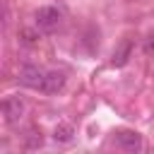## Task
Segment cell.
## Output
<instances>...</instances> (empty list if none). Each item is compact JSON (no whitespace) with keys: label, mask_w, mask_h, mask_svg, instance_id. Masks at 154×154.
<instances>
[{"label":"cell","mask_w":154,"mask_h":154,"mask_svg":"<svg viewBox=\"0 0 154 154\" xmlns=\"http://www.w3.org/2000/svg\"><path fill=\"white\" fill-rule=\"evenodd\" d=\"M63 17H65V12H63L58 5L38 7V10H36V29L51 34V31H55V29L63 24Z\"/></svg>","instance_id":"6da1fadb"},{"label":"cell","mask_w":154,"mask_h":154,"mask_svg":"<svg viewBox=\"0 0 154 154\" xmlns=\"http://www.w3.org/2000/svg\"><path fill=\"white\" fill-rule=\"evenodd\" d=\"M46 75H48V70H43L38 65H22L19 67V84L41 91L43 89V82H46Z\"/></svg>","instance_id":"7a4b0ae2"},{"label":"cell","mask_w":154,"mask_h":154,"mask_svg":"<svg viewBox=\"0 0 154 154\" xmlns=\"http://www.w3.org/2000/svg\"><path fill=\"white\" fill-rule=\"evenodd\" d=\"M24 111H26V103L22 101V96H5L2 99V116H5V120L10 123V125H14V123H19L22 120V116H24Z\"/></svg>","instance_id":"3957f363"},{"label":"cell","mask_w":154,"mask_h":154,"mask_svg":"<svg viewBox=\"0 0 154 154\" xmlns=\"http://www.w3.org/2000/svg\"><path fill=\"white\" fill-rule=\"evenodd\" d=\"M113 142H116V147H120L125 152H140L142 149V135L135 130H118L113 135Z\"/></svg>","instance_id":"277c9868"},{"label":"cell","mask_w":154,"mask_h":154,"mask_svg":"<svg viewBox=\"0 0 154 154\" xmlns=\"http://www.w3.org/2000/svg\"><path fill=\"white\" fill-rule=\"evenodd\" d=\"M65 87V75L63 72H58V70H48V75H46V82H43V94H58L60 89Z\"/></svg>","instance_id":"5b68a950"},{"label":"cell","mask_w":154,"mask_h":154,"mask_svg":"<svg viewBox=\"0 0 154 154\" xmlns=\"http://www.w3.org/2000/svg\"><path fill=\"white\" fill-rule=\"evenodd\" d=\"M130 53H132V43H130V41H123V43H120V48H116L111 65H116V67H123V65L130 60Z\"/></svg>","instance_id":"8992f818"},{"label":"cell","mask_w":154,"mask_h":154,"mask_svg":"<svg viewBox=\"0 0 154 154\" xmlns=\"http://www.w3.org/2000/svg\"><path fill=\"white\" fill-rule=\"evenodd\" d=\"M72 137H75V128H72L70 123H60V125L53 130V140H55V142H60V144L72 142Z\"/></svg>","instance_id":"52a82bcc"},{"label":"cell","mask_w":154,"mask_h":154,"mask_svg":"<svg viewBox=\"0 0 154 154\" xmlns=\"http://www.w3.org/2000/svg\"><path fill=\"white\" fill-rule=\"evenodd\" d=\"M22 43H26V46H36L38 43V34L34 31V29H22Z\"/></svg>","instance_id":"ba28073f"},{"label":"cell","mask_w":154,"mask_h":154,"mask_svg":"<svg viewBox=\"0 0 154 154\" xmlns=\"http://www.w3.org/2000/svg\"><path fill=\"white\" fill-rule=\"evenodd\" d=\"M26 147H29V149H34V147H41V132H36V130H29V132H26Z\"/></svg>","instance_id":"9c48e42d"},{"label":"cell","mask_w":154,"mask_h":154,"mask_svg":"<svg viewBox=\"0 0 154 154\" xmlns=\"http://www.w3.org/2000/svg\"><path fill=\"white\" fill-rule=\"evenodd\" d=\"M144 51H147V53H149V55H152V53H154V34H152V36H149V38H147V41H144Z\"/></svg>","instance_id":"30bf717a"}]
</instances>
